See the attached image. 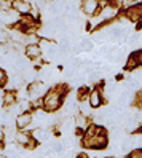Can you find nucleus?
<instances>
[{"mask_svg":"<svg viewBox=\"0 0 142 158\" xmlns=\"http://www.w3.org/2000/svg\"><path fill=\"white\" fill-rule=\"evenodd\" d=\"M64 88L62 86H56L53 88L51 91H48L45 94V109L48 110V112H54V110H58L61 107V94H62Z\"/></svg>","mask_w":142,"mask_h":158,"instance_id":"f257e3e1","label":"nucleus"},{"mask_svg":"<svg viewBox=\"0 0 142 158\" xmlns=\"http://www.w3.org/2000/svg\"><path fill=\"white\" fill-rule=\"evenodd\" d=\"M126 18L129 21H142V3H137V5H132L131 8L126 10Z\"/></svg>","mask_w":142,"mask_h":158,"instance_id":"f03ea898","label":"nucleus"},{"mask_svg":"<svg viewBox=\"0 0 142 158\" xmlns=\"http://www.w3.org/2000/svg\"><path fill=\"white\" fill-rule=\"evenodd\" d=\"M81 8H83V13H86L88 16H93L99 11V2L98 0H83Z\"/></svg>","mask_w":142,"mask_h":158,"instance_id":"7ed1b4c3","label":"nucleus"},{"mask_svg":"<svg viewBox=\"0 0 142 158\" xmlns=\"http://www.w3.org/2000/svg\"><path fill=\"white\" fill-rule=\"evenodd\" d=\"M42 54V46L37 43H31L26 46V56L29 59H39V56Z\"/></svg>","mask_w":142,"mask_h":158,"instance_id":"20e7f679","label":"nucleus"},{"mask_svg":"<svg viewBox=\"0 0 142 158\" xmlns=\"http://www.w3.org/2000/svg\"><path fill=\"white\" fill-rule=\"evenodd\" d=\"M102 98H104V94H102V91H99V89H94L91 94H90V98H88V101H90V106L93 107V109H98L101 104H102Z\"/></svg>","mask_w":142,"mask_h":158,"instance_id":"39448f33","label":"nucleus"},{"mask_svg":"<svg viewBox=\"0 0 142 158\" xmlns=\"http://www.w3.org/2000/svg\"><path fill=\"white\" fill-rule=\"evenodd\" d=\"M13 8H15L18 13L29 15V11H31V3L26 2V0H15V2H13Z\"/></svg>","mask_w":142,"mask_h":158,"instance_id":"423d86ee","label":"nucleus"},{"mask_svg":"<svg viewBox=\"0 0 142 158\" xmlns=\"http://www.w3.org/2000/svg\"><path fill=\"white\" fill-rule=\"evenodd\" d=\"M16 123L19 128H29V125L32 123V115L27 114V112H23L19 117L16 118Z\"/></svg>","mask_w":142,"mask_h":158,"instance_id":"0eeeda50","label":"nucleus"},{"mask_svg":"<svg viewBox=\"0 0 142 158\" xmlns=\"http://www.w3.org/2000/svg\"><path fill=\"white\" fill-rule=\"evenodd\" d=\"M115 13H117V10L115 8H112V6H104V8H101V19L102 21H107V19H112L113 16H115Z\"/></svg>","mask_w":142,"mask_h":158,"instance_id":"6e6552de","label":"nucleus"},{"mask_svg":"<svg viewBox=\"0 0 142 158\" xmlns=\"http://www.w3.org/2000/svg\"><path fill=\"white\" fill-rule=\"evenodd\" d=\"M32 136H34V139H35V141H39V142H46V141H48V139H50V134L46 133L45 129H42V128L35 129Z\"/></svg>","mask_w":142,"mask_h":158,"instance_id":"1a4fd4ad","label":"nucleus"},{"mask_svg":"<svg viewBox=\"0 0 142 158\" xmlns=\"http://www.w3.org/2000/svg\"><path fill=\"white\" fill-rule=\"evenodd\" d=\"M137 64H139L137 54H131L129 59H128V61H126V64H125V67H126L128 70H132V69H136V67H137Z\"/></svg>","mask_w":142,"mask_h":158,"instance_id":"9d476101","label":"nucleus"},{"mask_svg":"<svg viewBox=\"0 0 142 158\" xmlns=\"http://www.w3.org/2000/svg\"><path fill=\"white\" fill-rule=\"evenodd\" d=\"M77 126H78V128H81V129H85V128L88 126V123H86V120H85V117H83V115H80V117L77 118Z\"/></svg>","mask_w":142,"mask_h":158,"instance_id":"9b49d317","label":"nucleus"},{"mask_svg":"<svg viewBox=\"0 0 142 158\" xmlns=\"http://www.w3.org/2000/svg\"><path fill=\"white\" fill-rule=\"evenodd\" d=\"M6 81H8V77H6L5 70H3V69H0V86L6 85Z\"/></svg>","mask_w":142,"mask_h":158,"instance_id":"f8f14e48","label":"nucleus"},{"mask_svg":"<svg viewBox=\"0 0 142 158\" xmlns=\"http://www.w3.org/2000/svg\"><path fill=\"white\" fill-rule=\"evenodd\" d=\"M5 102H6V104H13V102H15V96L11 94V93H6V94H5V99H3Z\"/></svg>","mask_w":142,"mask_h":158,"instance_id":"ddd939ff","label":"nucleus"},{"mask_svg":"<svg viewBox=\"0 0 142 158\" xmlns=\"http://www.w3.org/2000/svg\"><path fill=\"white\" fill-rule=\"evenodd\" d=\"M136 54H137V59H139V64H142V50H139V51H137Z\"/></svg>","mask_w":142,"mask_h":158,"instance_id":"4468645a","label":"nucleus"}]
</instances>
